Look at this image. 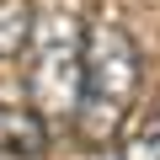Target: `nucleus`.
I'll return each instance as SVG.
<instances>
[{
	"label": "nucleus",
	"instance_id": "obj_5",
	"mask_svg": "<svg viewBox=\"0 0 160 160\" xmlns=\"http://www.w3.org/2000/svg\"><path fill=\"white\" fill-rule=\"evenodd\" d=\"M123 160H160V112H155V118L123 144Z\"/></svg>",
	"mask_w": 160,
	"mask_h": 160
},
{
	"label": "nucleus",
	"instance_id": "obj_2",
	"mask_svg": "<svg viewBox=\"0 0 160 160\" xmlns=\"http://www.w3.org/2000/svg\"><path fill=\"white\" fill-rule=\"evenodd\" d=\"M80 43H86V27H75L69 16H38L32 38L22 48L27 69V107L48 123L64 128L75 123V102H80Z\"/></svg>",
	"mask_w": 160,
	"mask_h": 160
},
{
	"label": "nucleus",
	"instance_id": "obj_3",
	"mask_svg": "<svg viewBox=\"0 0 160 160\" xmlns=\"http://www.w3.org/2000/svg\"><path fill=\"white\" fill-rule=\"evenodd\" d=\"M0 149L6 155H43L48 149V123L27 102H6L0 96Z\"/></svg>",
	"mask_w": 160,
	"mask_h": 160
},
{
	"label": "nucleus",
	"instance_id": "obj_1",
	"mask_svg": "<svg viewBox=\"0 0 160 160\" xmlns=\"http://www.w3.org/2000/svg\"><path fill=\"white\" fill-rule=\"evenodd\" d=\"M139 96V43L118 22H91L80 43V102L75 128L86 144H112Z\"/></svg>",
	"mask_w": 160,
	"mask_h": 160
},
{
	"label": "nucleus",
	"instance_id": "obj_4",
	"mask_svg": "<svg viewBox=\"0 0 160 160\" xmlns=\"http://www.w3.org/2000/svg\"><path fill=\"white\" fill-rule=\"evenodd\" d=\"M32 22H38V11L27 6V0H0V64L22 59V48L32 38Z\"/></svg>",
	"mask_w": 160,
	"mask_h": 160
}]
</instances>
